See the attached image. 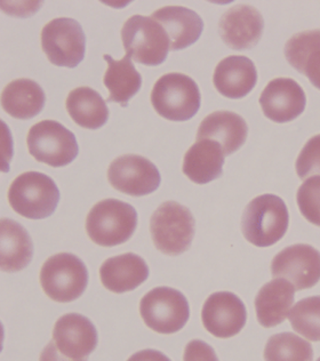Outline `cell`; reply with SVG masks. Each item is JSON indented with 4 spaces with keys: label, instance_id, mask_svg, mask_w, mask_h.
Here are the masks:
<instances>
[{
    "label": "cell",
    "instance_id": "1",
    "mask_svg": "<svg viewBox=\"0 0 320 361\" xmlns=\"http://www.w3.org/2000/svg\"><path fill=\"white\" fill-rule=\"evenodd\" d=\"M288 224L286 204L275 195L254 198L242 214V235L257 247H269L278 243L286 233Z\"/></svg>",
    "mask_w": 320,
    "mask_h": 361
},
{
    "label": "cell",
    "instance_id": "2",
    "mask_svg": "<svg viewBox=\"0 0 320 361\" xmlns=\"http://www.w3.org/2000/svg\"><path fill=\"white\" fill-rule=\"evenodd\" d=\"M137 226L135 208L118 199L94 205L86 219V232L99 246L113 247L130 240Z\"/></svg>",
    "mask_w": 320,
    "mask_h": 361
},
{
    "label": "cell",
    "instance_id": "3",
    "mask_svg": "<svg viewBox=\"0 0 320 361\" xmlns=\"http://www.w3.org/2000/svg\"><path fill=\"white\" fill-rule=\"evenodd\" d=\"M60 202V190L47 175L27 172L18 175L8 190V202L14 212L30 220L51 216Z\"/></svg>",
    "mask_w": 320,
    "mask_h": 361
},
{
    "label": "cell",
    "instance_id": "4",
    "mask_svg": "<svg viewBox=\"0 0 320 361\" xmlns=\"http://www.w3.org/2000/svg\"><path fill=\"white\" fill-rule=\"evenodd\" d=\"M152 103L158 115L167 121H187L199 111L202 97L194 79L172 73L161 75L156 82Z\"/></svg>",
    "mask_w": 320,
    "mask_h": 361
},
{
    "label": "cell",
    "instance_id": "5",
    "mask_svg": "<svg viewBox=\"0 0 320 361\" xmlns=\"http://www.w3.org/2000/svg\"><path fill=\"white\" fill-rule=\"evenodd\" d=\"M150 231L154 246L161 253L181 255L194 240L195 219L185 206L176 202H164L152 214Z\"/></svg>",
    "mask_w": 320,
    "mask_h": 361
},
{
    "label": "cell",
    "instance_id": "6",
    "mask_svg": "<svg viewBox=\"0 0 320 361\" xmlns=\"http://www.w3.org/2000/svg\"><path fill=\"white\" fill-rule=\"evenodd\" d=\"M121 40L127 56L143 66H160L171 49L166 31L149 16H130L121 29Z\"/></svg>",
    "mask_w": 320,
    "mask_h": 361
},
{
    "label": "cell",
    "instance_id": "7",
    "mask_svg": "<svg viewBox=\"0 0 320 361\" xmlns=\"http://www.w3.org/2000/svg\"><path fill=\"white\" fill-rule=\"evenodd\" d=\"M87 283V268L82 259L73 254L53 255L40 270L42 290L59 303H69L80 298Z\"/></svg>",
    "mask_w": 320,
    "mask_h": 361
},
{
    "label": "cell",
    "instance_id": "8",
    "mask_svg": "<svg viewBox=\"0 0 320 361\" xmlns=\"http://www.w3.org/2000/svg\"><path fill=\"white\" fill-rule=\"evenodd\" d=\"M27 149L39 163L51 167L69 165L78 156L76 136L62 123L42 121L31 127L27 133Z\"/></svg>",
    "mask_w": 320,
    "mask_h": 361
},
{
    "label": "cell",
    "instance_id": "9",
    "mask_svg": "<svg viewBox=\"0 0 320 361\" xmlns=\"http://www.w3.org/2000/svg\"><path fill=\"white\" fill-rule=\"evenodd\" d=\"M140 313L149 329L168 335L185 327L190 317V309L187 298L178 289L157 287L141 300Z\"/></svg>",
    "mask_w": 320,
    "mask_h": 361
},
{
    "label": "cell",
    "instance_id": "10",
    "mask_svg": "<svg viewBox=\"0 0 320 361\" xmlns=\"http://www.w3.org/2000/svg\"><path fill=\"white\" fill-rule=\"evenodd\" d=\"M42 47L51 64L76 68L84 60L86 51L82 25L73 18L51 20L42 27Z\"/></svg>",
    "mask_w": 320,
    "mask_h": 361
},
{
    "label": "cell",
    "instance_id": "11",
    "mask_svg": "<svg viewBox=\"0 0 320 361\" xmlns=\"http://www.w3.org/2000/svg\"><path fill=\"white\" fill-rule=\"evenodd\" d=\"M108 180L121 192L142 197L154 192L159 188L161 178L150 160L137 154H125L110 164Z\"/></svg>",
    "mask_w": 320,
    "mask_h": 361
},
{
    "label": "cell",
    "instance_id": "12",
    "mask_svg": "<svg viewBox=\"0 0 320 361\" xmlns=\"http://www.w3.org/2000/svg\"><path fill=\"white\" fill-rule=\"evenodd\" d=\"M271 274L288 280L297 290L312 288L320 280V252L310 245L287 247L272 259Z\"/></svg>",
    "mask_w": 320,
    "mask_h": 361
},
{
    "label": "cell",
    "instance_id": "13",
    "mask_svg": "<svg viewBox=\"0 0 320 361\" xmlns=\"http://www.w3.org/2000/svg\"><path fill=\"white\" fill-rule=\"evenodd\" d=\"M247 312L242 300L233 293L211 294L202 307V325L219 338H230L240 333L246 324Z\"/></svg>",
    "mask_w": 320,
    "mask_h": 361
},
{
    "label": "cell",
    "instance_id": "14",
    "mask_svg": "<svg viewBox=\"0 0 320 361\" xmlns=\"http://www.w3.org/2000/svg\"><path fill=\"white\" fill-rule=\"evenodd\" d=\"M264 21L262 14L251 5L240 4L231 7L221 16L219 32L230 49L242 51L257 45Z\"/></svg>",
    "mask_w": 320,
    "mask_h": 361
},
{
    "label": "cell",
    "instance_id": "15",
    "mask_svg": "<svg viewBox=\"0 0 320 361\" xmlns=\"http://www.w3.org/2000/svg\"><path fill=\"white\" fill-rule=\"evenodd\" d=\"M263 114L270 121L284 123L294 121L304 111V90L290 78H276L263 90L260 97Z\"/></svg>",
    "mask_w": 320,
    "mask_h": 361
},
{
    "label": "cell",
    "instance_id": "16",
    "mask_svg": "<svg viewBox=\"0 0 320 361\" xmlns=\"http://www.w3.org/2000/svg\"><path fill=\"white\" fill-rule=\"evenodd\" d=\"M53 341L70 359H85L97 349V331L91 320L78 313H68L56 322Z\"/></svg>",
    "mask_w": 320,
    "mask_h": 361
},
{
    "label": "cell",
    "instance_id": "17",
    "mask_svg": "<svg viewBox=\"0 0 320 361\" xmlns=\"http://www.w3.org/2000/svg\"><path fill=\"white\" fill-rule=\"evenodd\" d=\"M257 82L255 64L240 55H233L221 61L213 75L215 88L228 99H242L251 93Z\"/></svg>",
    "mask_w": 320,
    "mask_h": 361
},
{
    "label": "cell",
    "instance_id": "18",
    "mask_svg": "<svg viewBox=\"0 0 320 361\" xmlns=\"http://www.w3.org/2000/svg\"><path fill=\"white\" fill-rule=\"evenodd\" d=\"M148 277V264L141 256L133 253L110 257L100 268L103 286L116 294L134 290Z\"/></svg>",
    "mask_w": 320,
    "mask_h": 361
},
{
    "label": "cell",
    "instance_id": "19",
    "mask_svg": "<svg viewBox=\"0 0 320 361\" xmlns=\"http://www.w3.org/2000/svg\"><path fill=\"white\" fill-rule=\"evenodd\" d=\"M248 126L244 118L231 111H215L202 121L197 140L218 142L224 156H230L242 148L247 139Z\"/></svg>",
    "mask_w": 320,
    "mask_h": 361
},
{
    "label": "cell",
    "instance_id": "20",
    "mask_svg": "<svg viewBox=\"0 0 320 361\" xmlns=\"http://www.w3.org/2000/svg\"><path fill=\"white\" fill-rule=\"evenodd\" d=\"M152 18L166 31L173 51H181L194 45L204 30L202 18L185 7H163L157 9Z\"/></svg>",
    "mask_w": 320,
    "mask_h": 361
},
{
    "label": "cell",
    "instance_id": "21",
    "mask_svg": "<svg viewBox=\"0 0 320 361\" xmlns=\"http://www.w3.org/2000/svg\"><path fill=\"white\" fill-rule=\"evenodd\" d=\"M223 149L218 142L198 140L185 152L182 171L189 180L197 184H207L222 175Z\"/></svg>",
    "mask_w": 320,
    "mask_h": 361
},
{
    "label": "cell",
    "instance_id": "22",
    "mask_svg": "<svg viewBox=\"0 0 320 361\" xmlns=\"http://www.w3.org/2000/svg\"><path fill=\"white\" fill-rule=\"evenodd\" d=\"M295 287L284 279L266 283L255 298L257 320L266 329L284 322L294 303Z\"/></svg>",
    "mask_w": 320,
    "mask_h": 361
},
{
    "label": "cell",
    "instance_id": "23",
    "mask_svg": "<svg viewBox=\"0 0 320 361\" xmlns=\"http://www.w3.org/2000/svg\"><path fill=\"white\" fill-rule=\"evenodd\" d=\"M34 245L27 230L16 221L0 222V267L5 272H18L29 265Z\"/></svg>",
    "mask_w": 320,
    "mask_h": 361
},
{
    "label": "cell",
    "instance_id": "24",
    "mask_svg": "<svg viewBox=\"0 0 320 361\" xmlns=\"http://www.w3.org/2000/svg\"><path fill=\"white\" fill-rule=\"evenodd\" d=\"M285 56L320 90V29L294 35L285 45Z\"/></svg>",
    "mask_w": 320,
    "mask_h": 361
},
{
    "label": "cell",
    "instance_id": "25",
    "mask_svg": "<svg viewBox=\"0 0 320 361\" xmlns=\"http://www.w3.org/2000/svg\"><path fill=\"white\" fill-rule=\"evenodd\" d=\"M44 90L31 79H18L9 82L1 94V106L9 116L27 121L36 117L45 106Z\"/></svg>",
    "mask_w": 320,
    "mask_h": 361
},
{
    "label": "cell",
    "instance_id": "26",
    "mask_svg": "<svg viewBox=\"0 0 320 361\" xmlns=\"http://www.w3.org/2000/svg\"><path fill=\"white\" fill-rule=\"evenodd\" d=\"M66 108L71 119L86 130H99L109 119V109L101 94L86 86L70 92Z\"/></svg>",
    "mask_w": 320,
    "mask_h": 361
},
{
    "label": "cell",
    "instance_id": "27",
    "mask_svg": "<svg viewBox=\"0 0 320 361\" xmlns=\"http://www.w3.org/2000/svg\"><path fill=\"white\" fill-rule=\"evenodd\" d=\"M103 59L108 63V69L103 78V82L109 90L108 102L121 103V106H127L128 101L142 86V77L127 55L119 61L113 60L108 54Z\"/></svg>",
    "mask_w": 320,
    "mask_h": 361
},
{
    "label": "cell",
    "instance_id": "28",
    "mask_svg": "<svg viewBox=\"0 0 320 361\" xmlns=\"http://www.w3.org/2000/svg\"><path fill=\"white\" fill-rule=\"evenodd\" d=\"M266 361H312V344L293 333H281L270 337L264 349Z\"/></svg>",
    "mask_w": 320,
    "mask_h": 361
},
{
    "label": "cell",
    "instance_id": "29",
    "mask_svg": "<svg viewBox=\"0 0 320 361\" xmlns=\"http://www.w3.org/2000/svg\"><path fill=\"white\" fill-rule=\"evenodd\" d=\"M290 325L307 340L320 341V296L303 298L290 313Z\"/></svg>",
    "mask_w": 320,
    "mask_h": 361
},
{
    "label": "cell",
    "instance_id": "30",
    "mask_svg": "<svg viewBox=\"0 0 320 361\" xmlns=\"http://www.w3.org/2000/svg\"><path fill=\"white\" fill-rule=\"evenodd\" d=\"M296 200L305 220L320 226V176L305 180L297 191Z\"/></svg>",
    "mask_w": 320,
    "mask_h": 361
},
{
    "label": "cell",
    "instance_id": "31",
    "mask_svg": "<svg viewBox=\"0 0 320 361\" xmlns=\"http://www.w3.org/2000/svg\"><path fill=\"white\" fill-rule=\"evenodd\" d=\"M295 169L301 180L320 175V134L305 143L296 159Z\"/></svg>",
    "mask_w": 320,
    "mask_h": 361
},
{
    "label": "cell",
    "instance_id": "32",
    "mask_svg": "<svg viewBox=\"0 0 320 361\" xmlns=\"http://www.w3.org/2000/svg\"><path fill=\"white\" fill-rule=\"evenodd\" d=\"M183 361H219L214 349L204 341H191L185 346Z\"/></svg>",
    "mask_w": 320,
    "mask_h": 361
},
{
    "label": "cell",
    "instance_id": "33",
    "mask_svg": "<svg viewBox=\"0 0 320 361\" xmlns=\"http://www.w3.org/2000/svg\"><path fill=\"white\" fill-rule=\"evenodd\" d=\"M39 361H87L86 359H70L63 353L59 351L58 348L55 345L54 341L49 342L46 345L45 349L42 350L40 355Z\"/></svg>",
    "mask_w": 320,
    "mask_h": 361
},
{
    "label": "cell",
    "instance_id": "34",
    "mask_svg": "<svg viewBox=\"0 0 320 361\" xmlns=\"http://www.w3.org/2000/svg\"><path fill=\"white\" fill-rule=\"evenodd\" d=\"M127 361H171V359L157 350L147 349L134 353Z\"/></svg>",
    "mask_w": 320,
    "mask_h": 361
},
{
    "label": "cell",
    "instance_id": "35",
    "mask_svg": "<svg viewBox=\"0 0 320 361\" xmlns=\"http://www.w3.org/2000/svg\"><path fill=\"white\" fill-rule=\"evenodd\" d=\"M317 361H320V358H319V359H318V360H317Z\"/></svg>",
    "mask_w": 320,
    "mask_h": 361
}]
</instances>
